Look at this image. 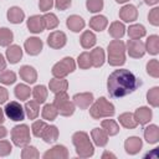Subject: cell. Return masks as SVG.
<instances>
[{
	"instance_id": "cell-42",
	"label": "cell",
	"mask_w": 159,
	"mask_h": 159,
	"mask_svg": "<svg viewBox=\"0 0 159 159\" xmlns=\"http://www.w3.org/2000/svg\"><path fill=\"white\" fill-rule=\"evenodd\" d=\"M77 65L82 70H88L92 67V61H91V55L89 52H82L77 57Z\"/></svg>"
},
{
	"instance_id": "cell-3",
	"label": "cell",
	"mask_w": 159,
	"mask_h": 159,
	"mask_svg": "<svg viewBox=\"0 0 159 159\" xmlns=\"http://www.w3.org/2000/svg\"><path fill=\"white\" fill-rule=\"evenodd\" d=\"M108 63L119 67L125 63V43L120 40H112L108 43Z\"/></svg>"
},
{
	"instance_id": "cell-39",
	"label": "cell",
	"mask_w": 159,
	"mask_h": 159,
	"mask_svg": "<svg viewBox=\"0 0 159 159\" xmlns=\"http://www.w3.org/2000/svg\"><path fill=\"white\" fill-rule=\"evenodd\" d=\"M42 19H43L45 29H47V30H53V29H56L58 26V22L60 21H58L57 16L53 12H46L42 16Z\"/></svg>"
},
{
	"instance_id": "cell-12",
	"label": "cell",
	"mask_w": 159,
	"mask_h": 159,
	"mask_svg": "<svg viewBox=\"0 0 159 159\" xmlns=\"http://www.w3.org/2000/svg\"><path fill=\"white\" fill-rule=\"evenodd\" d=\"M68 150L65 145L57 144L43 153V159H67Z\"/></svg>"
},
{
	"instance_id": "cell-7",
	"label": "cell",
	"mask_w": 159,
	"mask_h": 159,
	"mask_svg": "<svg viewBox=\"0 0 159 159\" xmlns=\"http://www.w3.org/2000/svg\"><path fill=\"white\" fill-rule=\"evenodd\" d=\"M11 140L16 147H25L30 143V128L26 124H19L15 125L11 129Z\"/></svg>"
},
{
	"instance_id": "cell-24",
	"label": "cell",
	"mask_w": 159,
	"mask_h": 159,
	"mask_svg": "<svg viewBox=\"0 0 159 159\" xmlns=\"http://www.w3.org/2000/svg\"><path fill=\"white\" fill-rule=\"evenodd\" d=\"M58 129H57V127L56 125H48L47 124V127L43 129V132H42V134H41V139H43V142L45 143H55L57 139H58Z\"/></svg>"
},
{
	"instance_id": "cell-16",
	"label": "cell",
	"mask_w": 159,
	"mask_h": 159,
	"mask_svg": "<svg viewBox=\"0 0 159 159\" xmlns=\"http://www.w3.org/2000/svg\"><path fill=\"white\" fill-rule=\"evenodd\" d=\"M27 29L32 34H40L45 30V24H43V19L40 15H32L27 19Z\"/></svg>"
},
{
	"instance_id": "cell-56",
	"label": "cell",
	"mask_w": 159,
	"mask_h": 159,
	"mask_svg": "<svg viewBox=\"0 0 159 159\" xmlns=\"http://www.w3.org/2000/svg\"><path fill=\"white\" fill-rule=\"evenodd\" d=\"M5 120V114H4V111L0 108V124H2Z\"/></svg>"
},
{
	"instance_id": "cell-41",
	"label": "cell",
	"mask_w": 159,
	"mask_h": 159,
	"mask_svg": "<svg viewBox=\"0 0 159 159\" xmlns=\"http://www.w3.org/2000/svg\"><path fill=\"white\" fill-rule=\"evenodd\" d=\"M21 158L22 159H37V158H40V153L36 149V147L27 144L21 150Z\"/></svg>"
},
{
	"instance_id": "cell-6",
	"label": "cell",
	"mask_w": 159,
	"mask_h": 159,
	"mask_svg": "<svg viewBox=\"0 0 159 159\" xmlns=\"http://www.w3.org/2000/svg\"><path fill=\"white\" fill-rule=\"evenodd\" d=\"M75 68H76L75 60L72 57H63L61 61L53 65L51 72H52V76L56 78H65L67 75L73 72Z\"/></svg>"
},
{
	"instance_id": "cell-48",
	"label": "cell",
	"mask_w": 159,
	"mask_h": 159,
	"mask_svg": "<svg viewBox=\"0 0 159 159\" xmlns=\"http://www.w3.org/2000/svg\"><path fill=\"white\" fill-rule=\"evenodd\" d=\"M148 20L153 26H159V7H154L149 11Z\"/></svg>"
},
{
	"instance_id": "cell-10",
	"label": "cell",
	"mask_w": 159,
	"mask_h": 159,
	"mask_svg": "<svg viewBox=\"0 0 159 159\" xmlns=\"http://www.w3.org/2000/svg\"><path fill=\"white\" fill-rule=\"evenodd\" d=\"M67 42V36L63 31H52L47 36V45L53 50L62 48Z\"/></svg>"
},
{
	"instance_id": "cell-23",
	"label": "cell",
	"mask_w": 159,
	"mask_h": 159,
	"mask_svg": "<svg viewBox=\"0 0 159 159\" xmlns=\"http://www.w3.org/2000/svg\"><path fill=\"white\" fill-rule=\"evenodd\" d=\"M144 139L149 144H155L159 142V128L155 124H149L144 128Z\"/></svg>"
},
{
	"instance_id": "cell-29",
	"label": "cell",
	"mask_w": 159,
	"mask_h": 159,
	"mask_svg": "<svg viewBox=\"0 0 159 159\" xmlns=\"http://www.w3.org/2000/svg\"><path fill=\"white\" fill-rule=\"evenodd\" d=\"M107 25H108V20L103 15H96L89 20V27L98 32L103 31L107 27Z\"/></svg>"
},
{
	"instance_id": "cell-44",
	"label": "cell",
	"mask_w": 159,
	"mask_h": 159,
	"mask_svg": "<svg viewBox=\"0 0 159 159\" xmlns=\"http://www.w3.org/2000/svg\"><path fill=\"white\" fill-rule=\"evenodd\" d=\"M103 0H86V7L89 12H99L103 9Z\"/></svg>"
},
{
	"instance_id": "cell-32",
	"label": "cell",
	"mask_w": 159,
	"mask_h": 159,
	"mask_svg": "<svg viewBox=\"0 0 159 159\" xmlns=\"http://www.w3.org/2000/svg\"><path fill=\"white\" fill-rule=\"evenodd\" d=\"M24 109L26 112V116L29 117V119H36L39 113H40V103L36 102L35 99L29 101L25 103Z\"/></svg>"
},
{
	"instance_id": "cell-34",
	"label": "cell",
	"mask_w": 159,
	"mask_h": 159,
	"mask_svg": "<svg viewBox=\"0 0 159 159\" xmlns=\"http://www.w3.org/2000/svg\"><path fill=\"white\" fill-rule=\"evenodd\" d=\"M101 125L106 130V133L108 134V137H112V135H116V134L119 133V125L113 119H104V120H102Z\"/></svg>"
},
{
	"instance_id": "cell-11",
	"label": "cell",
	"mask_w": 159,
	"mask_h": 159,
	"mask_svg": "<svg viewBox=\"0 0 159 159\" xmlns=\"http://www.w3.org/2000/svg\"><path fill=\"white\" fill-rule=\"evenodd\" d=\"M42 47L43 43L39 37H29L24 43V48L30 56H37L42 51Z\"/></svg>"
},
{
	"instance_id": "cell-14",
	"label": "cell",
	"mask_w": 159,
	"mask_h": 159,
	"mask_svg": "<svg viewBox=\"0 0 159 159\" xmlns=\"http://www.w3.org/2000/svg\"><path fill=\"white\" fill-rule=\"evenodd\" d=\"M119 19L123 20L124 22H133L138 19V10L134 5H124L119 10Z\"/></svg>"
},
{
	"instance_id": "cell-37",
	"label": "cell",
	"mask_w": 159,
	"mask_h": 159,
	"mask_svg": "<svg viewBox=\"0 0 159 159\" xmlns=\"http://www.w3.org/2000/svg\"><path fill=\"white\" fill-rule=\"evenodd\" d=\"M14 93H15V97H16L17 99H20V101H26V99L30 97V94H31V89H30V87H29L27 84L20 83V84H17V86L15 87Z\"/></svg>"
},
{
	"instance_id": "cell-9",
	"label": "cell",
	"mask_w": 159,
	"mask_h": 159,
	"mask_svg": "<svg viewBox=\"0 0 159 159\" xmlns=\"http://www.w3.org/2000/svg\"><path fill=\"white\" fill-rule=\"evenodd\" d=\"M125 51L128 52V55L133 58H140L144 56L145 53V47H144V42L140 41L139 39L134 40V39H130L127 41V45H125Z\"/></svg>"
},
{
	"instance_id": "cell-19",
	"label": "cell",
	"mask_w": 159,
	"mask_h": 159,
	"mask_svg": "<svg viewBox=\"0 0 159 159\" xmlns=\"http://www.w3.org/2000/svg\"><path fill=\"white\" fill-rule=\"evenodd\" d=\"M91 138L97 147H106L108 143V134L103 128H93L91 132Z\"/></svg>"
},
{
	"instance_id": "cell-20",
	"label": "cell",
	"mask_w": 159,
	"mask_h": 159,
	"mask_svg": "<svg viewBox=\"0 0 159 159\" xmlns=\"http://www.w3.org/2000/svg\"><path fill=\"white\" fill-rule=\"evenodd\" d=\"M84 25H86L84 20H83L81 16H78V15H71V16H68L67 20H66V26H67L71 31H73V32H80V31H82L83 27H84Z\"/></svg>"
},
{
	"instance_id": "cell-52",
	"label": "cell",
	"mask_w": 159,
	"mask_h": 159,
	"mask_svg": "<svg viewBox=\"0 0 159 159\" xmlns=\"http://www.w3.org/2000/svg\"><path fill=\"white\" fill-rule=\"evenodd\" d=\"M6 68V60L4 58V56L0 53V72L4 71Z\"/></svg>"
},
{
	"instance_id": "cell-18",
	"label": "cell",
	"mask_w": 159,
	"mask_h": 159,
	"mask_svg": "<svg viewBox=\"0 0 159 159\" xmlns=\"http://www.w3.org/2000/svg\"><path fill=\"white\" fill-rule=\"evenodd\" d=\"M19 75H20L21 80H24L26 83H30V84L35 83L36 80H37V72H36V70L32 66H29V65H25V66L20 67Z\"/></svg>"
},
{
	"instance_id": "cell-5",
	"label": "cell",
	"mask_w": 159,
	"mask_h": 159,
	"mask_svg": "<svg viewBox=\"0 0 159 159\" xmlns=\"http://www.w3.org/2000/svg\"><path fill=\"white\" fill-rule=\"evenodd\" d=\"M53 106L57 108V112L63 117H70L75 113V104L70 101V97L66 91L55 94Z\"/></svg>"
},
{
	"instance_id": "cell-4",
	"label": "cell",
	"mask_w": 159,
	"mask_h": 159,
	"mask_svg": "<svg viewBox=\"0 0 159 159\" xmlns=\"http://www.w3.org/2000/svg\"><path fill=\"white\" fill-rule=\"evenodd\" d=\"M116 113L114 106L107 101L104 97H99L96 102H93L89 106V116L93 119H101V118H109L113 117Z\"/></svg>"
},
{
	"instance_id": "cell-55",
	"label": "cell",
	"mask_w": 159,
	"mask_h": 159,
	"mask_svg": "<svg viewBox=\"0 0 159 159\" xmlns=\"http://www.w3.org/2000/svg\"><path fill=\"white\" fill-rule=\"evenodd\" d=\"M147 5H155V4H158V1L159 0H143Z\"/></svg>"
},
{
	"instance_id": "cell-33",
	"label": "cell",
	"mask_w": 159,
	"mask_h": 159,
	"mask_svg": "<svg viewBox=\"0 0 159 159\" xmlns=\"http://www.w3.org/2000/svg\"><path fill=\"white\" fill-rule=\"evenodd\" d=\"M34 98L36 102H39L40 104L45 103V101L47 99V88L43 84H37L34 87V89L31 91Z\"/></svg>"
},
{
	"instance_id": "cell-38",
	"label": "cell",
	"mask_w": 159,
	"mask_h": 159,
	"mask_svg": "<svg viewBox=\"0 0 159 159\" xmlns=\"http://www.w3.org/2000/svg\"><path fill=\"white\" fill-rule=\"evenodd\" d=\"M14 40V34L7 27H0V46L7 47Z\"/></svg>"
},
{
	"instance_id": "cell-35",
	"label": "cell",
	"mask_w": 159,
	"mask_h": 159,
	"mask_svg": "<svg viewBox=\"0 0 159 159\" xmlns=\"http://www.w3.org/2000/svg\"><path fill=\"white\" fill-rule=\"evenodd\" d=\"M145 34H147L145 27L140 24H134V25H130L128 27V36L130 39H134V40L142 39V37L145 36Z\"/></svg>"
},
{
	"instance_id": "cell-49",
	"label": "cell",
	"mask_w": 159,
	"mask_h": 159,
	"mask_svg": "<svg viewBox=\"0 0 159 159\" xmlns=\"http://www.w3.org/2000/svg\"><path fill=\"white\" fill-rule=\"evenodd\" d=\"M53 6V0H39V9L42 12H47Z\"/></svg>"
},
{
	"instance_id": "cell-53",
	"label": "cell",
	"mask_w": 159,
	"mask_h": 159,
	"mask_svg": "<svg viewBox=\"0 0 159 159\" xmlns=\"http://www.w3.org/2000/svg\"><path fill=\"white\" fill-rule=\"evenodd\" d=\"M107 158H112V159H116V155L108 150H106L103 154H102V159H107Z\"/></svg>"
},
{
	"instance_id": "cell-1",
	"label": "cell",
	"mask_w": 159,
	"mask_h": 159,
	"mask_svg": "<svg viewBox=\"0 0 159 159\" xmlns=\"http://www.w3.org/2000/svg\"><path fill=\"white\" fill-rule=\"evenodd\" d=\"M142 86L140 78L127 68H119L113 71L107 80V89L111 97L122 98L133 93Z\"/></svg>"
},
{
	"instance_id": "cell-28",
	"label": "cell",
	"mask_w": 159,
	"mask_h": 159,
	"mask_svg": "<svg viewBox=\"0 0 159 159\" xmlns=\"http://www.w3.org/2000/svg\"><path fill=\"white\" fill-rule=\"evenodd\" d=\"M144 47H145V51L153 56L158 55L159 53V36L158 35H150L145 43H144Z\"/></svg>"
},
{
	"instance_id": "cell-47",
	"label": "cell",
	"mask_w": 159,
	"mask_h": 159,
	"mask_svg": "<svg viewBox=\"0 0 159 159\" xmlns=\"http://www.w3.org/2000/svg\"><path fill=\"white\" fill-rule=\"evenodd\" d=\"M12 152V145L9 140H0V157H7Z\"/></svg>"
},
{
	"instance_id": "cell-21",
	"label": "cell",
	"mask_w": 159,
	"mask_h": 159,
	"mask_svg": "<svg viewBox=\"0 0 159 159\" xmlns=\"http://www.w3.org/2000/svg\"><path fill=\"white\" fill-rule=\"evenodd\" d=\"M21 58H22V50H21V47L19 45H10V46H7V50H6V60L11 65L17 63Z\"/></svg>"
},
{
	"instance_id": "cell-43",
	"label": "cell",
	"mask_w": 159,
	"mask_h": 159,
	"mask_svg": "<svg viewBox=\"0 0 159 159\" xmlns=\"http://www.w3.org/2000/svg\"><path fill=\"white\" fill-rule=\"evenodd\" d=\"M147 73L154 78L159 77V62H158V60L153 58L147 63Z\"/></svg>"
},
{
	"instance_id": "cell-36",
	"label": "cell",
	"mask_w": 159,
	"mask_h": 159,
	"mask_svg": "<svg viewBox=\"0 0 159 159\" xmlns=\"http://www.w3.org/2000/svg\"><path fill=\"white\" fill-rule=\"evenodd\" d=\"M57 114H58V112H57V108L53 106V103H47V104L43 106L41 116H42V118H43L45 120L52 122V120L56 119Z\"/></svg>"
},
{
	"instance_id": "cell-50",
	"label": "cell",
	"mask_w": 159,
	"mask_h": 159,
	"mask_svg": "<svg viewBox=\"0 0 159 159\" xmlns=\"http://www.w3.org/2000/svg\"><path fill=\"white\" fill-rule=\"evenodd\" d=\"M72 4V0H55V6L57 10H61V11H65L67 10Z\"/></svg>"
},
{
	"instance_id": "cell-46",
	"label": "cell",
	"mask_w": 159,
	"mask_h": 159,
	"mask_svg": "<svg viewBox=\"0 0 159 159\" xmlns=\"http://www.w3.org/2000/svg\"><path fill=\"white\" fill-rule=\"evenodd\" d=\"M47 127V123L45 122V120H35L34 123H32V125H31V130H32V134L36 137V138H40L41 137V134H42V132H43V129Z\"/></svg>"
},
{
	"instance_id": "cell-8",
	"label": "cell",
	"mask_w": 159,
	"mask_h": 159,
	"mask_svg": "<svg viewBox=\"0 0 159 159\" xmlns=\"http://www.w3.org/2000/svg\"><path fill=\"white\" fill-rule=\"evenodd\" d=\"M4 112L6 114V117L14 122H21L25 118V109L24 107L16 102V101H11L9 103H6Z\"/></svg>"
},
{
	"instance_id": "cell-26",
	"label": "cell",
	"mask_w": 159,
	"mask_h": 159,
	"mask_svg": "<svg viewBox=\"0 0 159 159\" xmlns=\"http://www.w3.org/2000/svg\"><path fill=\"white\" fill-rule=\"evenodd\" d=\"M48 88L52 93H58V92H65L68 88V81L65 78H52L48 83Z\"/></svg>"
},
{
	"instance_id": "cell-17",
	"label": "cell",
	"mask_w": 159,
	"mask_h": 159,
	"mask_svg": "<svg viewBox=\"0 0 159 159\" xmlns=\"http://www.w3.org/2000/svg\"><path fill=\"white\" fill-rule=\"evenodd\" d=\"M152 117H153V112L149 107H139L134 112V118L137 123L140 125H145L147 123H149L152 120Z\"/></svg>"
},
{
	"instance_id": "cell-25",
	"label": "cell",
	"mask_w": 159,
	"mask_h": 159,
	"mask_svg": "<svg viewBox=\"0 0 159 159\" xmlns=\"http://www.w3.org/2000/svg\"><path fill=\"white\" fill-rule=\"evenodd\" d=\"M108 34L114 39V40H119L124 36L125 34V26L123 22H119V21H113L111 25H109V29H108Z\"/></svg>"
},
{
	"instance_id": "cell-54",
	"label": "cell",
	"mask_w": 159,
	"mask_h": 159,
	"mask_svg": "<svg viewBox=\"0 0 159 159\" xmlns=\"http://www.w3.org/2000/svg\"><path fill=\"white\" fill-rule=\"evenodd\" d=\"M6 134H7V130H6V128H5V127H2V125L0 124V139L5 138V137H6Z\"/></svg>"
},
{
	"instance_id": "cell-22",
	"label": "cell",
	"mask_w": 159,
	"mask_h": 159,
	"mask_svg": "<svg viewBox=\"0 0 159 159\" xmlns=\"http://www.w3.org/2000/svg\"><path fill=\"white\" fill-rule=\"evenodd\" d=\"M6 16H7L9 22L17 25V24H21V22L24 21V19H25V12H24L22 9H20L19 6H12V7H10V9L7 10Z\"/></svg>"
},
{
	"instance_id": "cell-51",
	"label": "cell",
	"mask_w": 159,
	"mask_h": 159,
	"mask_svg": "<svg viewBox=\"0 0 159 159\" xmlns=\"http://www.w3.org/2000/svg\"><path fill=\"white\" fill-rule=\"evenodd\" d=\"M9 99V92L5 87H1L0 86V104L5 103L6 101Z\"/></svg>"
},
{
	"instance_id": "cell-15",
	"label": "cell",
	"mask_w": 159,
	"mask_h": 159,
	"mask_svg": "<svg viewBox=\"0 0 159 159\" xmlns=\"http://www.w3.org/2000/svg\"><path fill=\"white\" fill-rule=\"evenodd\" d=\"M143 147V142L139 137H129L124 142V149L129 155H135L140 152Z\"/></svg>"
},
{
	"instance_id": "cell-31",
	"label": "cell",
	"mask_w": 159,
	"mask_h": 159,
	"mask_svg": "<svg viewBox=\"0 0 159 159\" xmlns=\"http://www.w3.org/2000/svg\"><path fill=\"white\" fill-rule=\"evenodd\" d=\"M91 61H92V66L93 67H101L104 63L106 56H104V51L102 47H96L91 51Z\"/></svg>"
},
{
	"instance_id": "cell-30",
	"label": "cell",
	"mask_w": 159,
	"mask_h": 159,
	"mask_svg": "<svg viewBox=\"0 0 159 159\" xmlns=\"http://www.w3.org/2000/svg\"><path fill=\"white\" fill-rule=\"evenodd\" d=\"M96 42H97V37L92 31L86 30L82 32V35L80 37V43L83 48H91L96 45Z\"/></svg>"
},
{
	"instance_id": "cell-45",
	"label": "cell",
	"mask_w": 159,
	"mask_h": 159,
	"mask_svg": "<svg viewBox=\"0 0 159 159\" xmlns=\"http://www.w3.org/2000/svg\"><path fill=\"white\" fill-rule=\"evenodd\" d=\"M15 81H16L15 72H12V71H2L0 73V82L1 83L6 84V86H10V84L15 83Z\"/></svg>"
},
{
	"instance_id": "cell-2",
	"label": "cell",
	"mask_w": 159,
	"mask_h": 159,
	"mask_svg": "<svg viewBox=\"0 0 159 159\" xmlns=\"http://www.w3.org/2000/svg\"><path fill=\"white\" fill-rule=\"evenodd\" d=\"M72 143L76 148V154L80 158H91L94 154V147L86 132H76L72 135Z\"/></svg>"
},
{
	"instance_id": "cell-27",
	"label": "cell",
	"mask_w": 159,
	"mask_h": 159,
	"mask_svg": "<svg viewBox=\"0 0 159 159\" xmlns=\"http://www.w3.org/2000/svg\"><path fill=\"white\" fill-rule=\"evenodd\" d=\"M118 120H119L120 125L127 128V129H134L138 125V123H137V120L134 118V114L130 113V112H124V113L119 114Z\"/></svg>"
},
{
	"instance_id": "cell-13",
	"label": "cell",
	"mask_w": 159,
	"mask_h": 159,
	"mask_svg": "<svg viewBox=\"0 0 159 159\" xmlns=\"http://www.w3.org/2000/svg\"><path fill=\"white\" fill-rule=\"evenodd\" d=\"M72 99H73L75 107H78L80 109H87L93 103V94L91 92L76 93Z\"/></svg>"
},
{
	"instance_id": "cell-40",
	"label": "cell",
	"mask_w": 159,
	"mask_h": 159,
	"mask_svg": "<svg viewBox=\"0 0 159 159\" xmlns=\"http://www.w3.org/2000/svg\"><path fill=\"white\" fill-rule=\"evenodd\" d=\"M147 101L154 108H157L159 106V87L155 86L147 92Z\"/></svg>"
},
{
	"instance_id": "cell-57",
	"label": "cell",
	"mask_w": 159,
	"mask_h": 159,
	"mask_svg": "<svg viewBox=\"0 0 159 159\" xmlns=\"http://www.w3.org/2000/svg\"><path fill=\"white\" fill-rule=\"evenodd\" d=\"M118 4H124V2H127V1H129V0H116Z\"/></svg>"
}]
</instances>
